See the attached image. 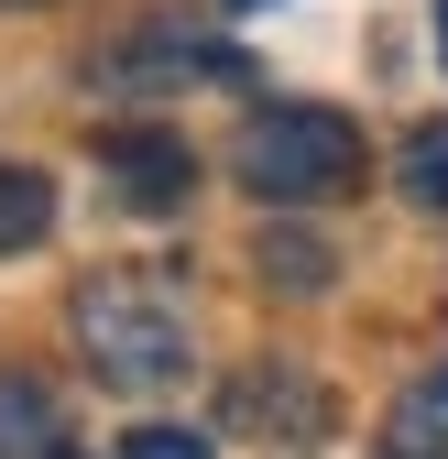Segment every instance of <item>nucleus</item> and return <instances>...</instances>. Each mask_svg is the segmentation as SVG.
<instances>
[{
    "instance_id": "nucleus-11",
    "label": "nucleus",
    "mask_w": 448,
    "mask_h": 459,
    "mask_svg": "<svg viewBox=\"0 0 448 459\" xmlns=\"http://www.w3.org/2000/svg\"><path fill=\"white\" fill-rule=\"evenodd\" d=\"M121 459H208V437H197V427H132Z\"/></svg>"
},
{
    "instance_id": "nucleus-6",
    "label": "nucleus",
    "mask_w": 448,
    "mask_h": 459,
    "mask_svg": "<svg viewBox=\"0 0 448 459\" xmlns=\"http://www.w3.org/2000/svg\"><path fill=\"white\" fill-rule=\"evenodd\" d=\"M44 230H55V186L33 164H0V252H33Z\"/></svg>"
},
{
    "instance_id": "nucleus-5",
    "label": "nucleus",
    "mask_w": 448,
    "mask_h": 459,
    "mask_svg": "<svg viewBox=\"0 0 448 459\" xmlns=\"http://www.w3.org/2000/svg\"><path fill=\"white\" fill-rule=\"evenodd\" d=\"M99 164H109L121 208H186V186H197V153L176 132H99Z\"/></svg>"
},
{
    "instance_id": "nucleus-16",
    "label": "nucleus",
    "mask_w": 448,
    "mask_h": 459,
    "mask_svg": "<svg viewBox=\"0 0 448 459\" xmlns=\"http://www.w3.org/2000/svg\"><path fill=\"white\" fill-rule=\"evenodd\" d=\"M44 459H77V448H44Z\"/></svg>"
},
{
    "instance_id": "nucleus-12",
    "label": "nucleus",
    "mask_w": 448,
    "mask_h": 459,
    "mask_svg": "<svg viewBox=\"0 0 448 459\" xmlns=\"http://www.w3.org/2000/svg\"><path fill=\"white\" fill-rule=\"evenodd\" d=\"M383 459H448V448H405V437H394V448H383Z\"/></svg>"
},
{
    "instance_id": "nucleus-8",
    "label": "nucleus",
    "mask_w": 448,
    "mask_h": 459,
    "mask_svg": "<svg viewBox=\"0 0 448 459\" xmlns=\"http://www.w3.org/2000/svg\"><path fill=\"white\" fill-rule=\"evenodd\" d=\"M55 448V405L44 383H0V459H44Z\"/></svg>"
},
{
    "instance_id": "nucleus-14",
    "label": "nucleus",
    "mask_w": 448,
    "mask_h": 459,
    "mask_svg": "<svg viewBox=\"0 0 448 459\" xmlns=\"http://www.w3.org/2000/svg\"><path fill=\"white\" fill-rule=\"evenodd\" d=\"M230 12H273V0H230Z\"/></svg>"
},
{
    "instance_id": "nucleus-10",
    "label": "nucleus",
    "mask_w": 448,
    "mask_h": 459,
    "mask_svg": "<svg viewBox=\"0 0 448 459\" xmlns=\"http://www.w3.org/2000/svg\"><path fill=\"white\" fill-rule=\"evenodd\" d=\"M394 437L405 448H448V361L426 383H405V405H394Z\"/></svg>"
},
{
    "instance_id": "nucleus-9",
    "label": "nucleus",
    "mask_w": 448,
    "mask_h": 459,
    "mask_svg": "<svg viewBox=\"0 0 448 459\" xmlns=\"http://www.w3.org/2000/svg\"><path fill=\"white\" fill-rule=\"evenodd\" d=\"M263 284H273V296H317V284H328V252L306 241V230H273V241H263Z\"/></svg>"
},
{
    "instance_id": "nucleus-3",
    "label": "nucleus",
    "mask_w": 448,
    "mask_h": 459,
    "mask_svg": "<svg viewBox=\"0 0 448 459\" xmlns=\"http://www.w3.org/2000/svg\"><path fill=\"white\" fill-rule=\"evenodd\" d=\"M219 416H230L241 437H263V448H317L340 405H328V383H306V372H241Z\"/></svg>"
},
{
    "instance_id": "nucleus-1",
    "label": "nucleus",
    "mask_w": 448,
    "mask_h": 459,
    "mask_svg": "<svg viewBox=\"0 0 448 459\" xmlns=\"http://www.w3.org/2000/svg\"><path fill=\"white\" fill-rule=\"evenodd\" d=\"M77 351L109 394H164V383H186L197 328L153 273H88L77 284Z\"/></svg>"
},
{
    "instance_id": "nucleus-13",
    "label": "nucleus",
    "mask_w": 448,
    "mask_h": 459,
    "mask_svg": "<svg viewBox=\"0 0 448 459\" xmlns=\"http://www.w3.org/2000/svg\"><path fill=\"white\" fill-rule=\"evenodd\" d=\"M437 55H448V0H437Z\"/></svg>"
},
{
    "instance_id": "nucleus-2",
    "label": "nucleus",
    "mask_w": 448,
    "mask_h": 459,
    "mask_svg": "<svg viewBox=\"0 0 448 459\" xmlns=\"http://www.w3.org/2000/svg\"><path fill=\"white\" fill-rule=\"evenodd\" d=\"M230 176L263 197V208H317V197H350L361 186V132L340 109H252L241 143H230Z\"/></svg>"
},
{
    "instance_id": "nucleus-15",
    "label": "nucleus",
    "mask_w": 448,
    "mask_h": 459,
    "mask_svg": "<svg viewBox=\"0 0 448 459\" xmlns=\"http://www.w3.org/2000/svg\"><path fill=\"white\" fill-rule=\"evenodd\" d=\"M0 12H33V0H0Z\"/></svg>"
},
{
    "instance_id": "nucleus-4",
    "label": "nucleus",
    "mask_w": 448,
    "mask_h": 459,
    "mask_svg": "<svg viewBox=\"0 0 448 459\" xmlns=\"http://www.w3.org/2000/svg\"><path fill=\"white\" fill-rule=\"evenodd\" d=\"M109 88H241V55L208 33H132L109 55Z\"/></svg>"
},
{
    "instance_id": "nucleus-7",
    "label": "nucleus",
    "mask_w": 448,
    "mask_h": 459,
    "mask_svg": "<svg viewBox=\"0 0 448 459\" xmlns=\"http://www.w3.org/2000/svg\"><path fill=\"white\" fill-rule=\"evenodd\" d=\"M394 186H405L416 208H448V121H416V132H405V153H394Z\"/></svg>"
}]
</instances>
